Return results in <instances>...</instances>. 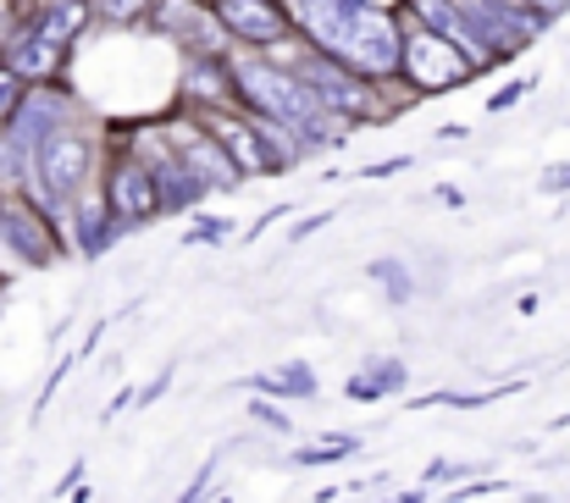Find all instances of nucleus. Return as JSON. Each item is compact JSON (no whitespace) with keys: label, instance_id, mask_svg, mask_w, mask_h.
Wrapping results in <instances>:
<instances>
[{"label":"nucleus","instance_id":"6","mask_svg":"<svg viewBox=\"0 0 570 503\" xmlns=\"http://www.w3.org/2000/svg\"><path fill=\"white\" fill-rule=\"evenodd\" d=\"M173 100H184V106H238V83H233V61H227V50L178 56Z\"/></svg>","mask_w":570,"mask_h":503},{"label":"nucleus","instance_id":"8","mask_svg":"<svg viewBox=\"0 0 570 503\" xmlns=\"http://www.w3.org/2000/svg\"><path fill=\"white\" fill-rule=\"evenodd\" d=\"M0 61H6L22 83H56V78H67L72 50H67V45H56L50 33H39L33 22H17V33L0 45Z\"/></svg>","mask_w":570,"mask_h":503},{"label":"nucleus","instance_id":"21","mask_svg":"<svg viewBox=\"0 0 570 503\" xmlns=\"http://www.w3.org/2000/svg\"><path fill=\"white\" fill-rule=\"evenodd\" d=\"M210 482H216V460H205V465L194 471V482L184 487V499H178V503H205V493H210Z\"/></svg>","mask_w":570,"mask_h":503},{"label":"nucleus","instance_id":"4","mask_svg":"<svg viewBox=\"0 0 570 503\" xmlns=\"http://www.w3.org/2000/svg\"><path fill=\"white\" fill-rule=\"evenodd\" d=\"M100 199L111 205V216H117L128 233L161 221V188H156V171H150V161H139V156L122 150V145H111V161H106V171H100Z\"/></svg>","mask_w":570,"mask_h":503},{"label":"nucleus","instance_id":"19","mask_svg":"<svg viewBox=\"0 0 570 503\" xmlns=\"http://www.w3.org/2000/svg\"><path fill=\"white\" fill-rule=\"evenodd\" d=\"M527 95H532V78H515V83H504V89H499V95L488 100V111L499 117V111H510V106H521Z\"/></svg>","mask_w":570,"mask_h":503},{"label":"nucleus","instance_id":"23","mask_svg":"<svg viewBox=\"0 0 570 503\" xmlns=\"http://www.w3.org/2000/svg\"><path fill=\"white\" fill-rule=\"evenodd\" d=\"M538 188H543V194H570V167L538 171Z\"/></svg>","mask_w":570,"mask_h":503},{"label":"nucleus","instance_id":"20","mask_svg":"<svg viewBox=\"0 0 570 503\" xmlns=\"http://www.w3.org/2000/svg\"><path fill=\"white\" fill-rule=\"evenodd\" d=\"M415 167V156H387V161H372V167H361L366 183H382V177H399V171Z\"/></svg>","mask_w":570,"mask_h":503},{"label":"nucleus","instance_id":"12","mask_svg":"<svg viewBox=\"0 0 570 503\" xmlns=\"http://www.w3.org/2000/svg\"><path fill=\"white\" fill-rule=\"evenodd\" d=\"M404 382H410L404 359H393V354H372V359L344 382V398H350V404H382V398H393Z\"/></svg>","mask_w":570,"mask_h":503},{"label":"nucleus","instance_id":"25","mask_svg":"<svg viewBox=\"0 0 570 503\" xmlns=\"http://www.w3.org/2000/svg\"><path fill=\"white\" fill-rule=\"evenodd\" d=\"M432 199H443V205H454V210H465V205H471V199H465L454 183H438V188H432Z\"/></svg>","mask_w":570,"mask_h":503},{"label":"nucleus","instance_id":"15","mask_svg":"<svg viewBox=\"0 0 570 503\" xmlns=\"http://www.w3.org/2000/svg\"><path fill=\"white\" fill-rule=\"evenodd\" d=\"M233 233H238V227H233L227 216H194V227L184 233V244H210V249H216V244H227Z\"/></svg>","mask_w":570,"mask_h":503},{"label":"nucleus","instance_id":"11","mask_svg":"<svg viewBox=\"0 0 570 503\" xmlns=\"http://www.w3.org/2000/svg\"><path fill=\"white\" fill-rule=\"evenodd\" d=\"M244 387H249V393H261V398H299V404L322 398L316 365H305V359H283V365H272V371H255Z\"/></svg>","mask_w":570,"mask_h":503},{"label":"nucleus","instance_id":"1","mask_svg":"<svg viewBox=\"0 0 570 503\" xmlns=\"http://www.w3.org/2000/svg\"><path fill=\"white\" fill-rule=\"evenodd\" d=\"M471 78H476V67H471V56H465L454 39H443V33H432V28H421V22L404 17L399 83H404L415 100H426V95H449V89H460V83H471Z\"/></svg>","mask_w":570,"mask_h":503},{"label":"nucleus","instance_id":"16","mask_svg":"<svg viewBox=\"0 0 570 503\" xmlns=\"http://www.w3.org/2000/svg\"><path fill=\"white\" fill-rule=\"evenodd\" d=\"M465 476H476V465H460V460H432V465L421 471V487L432 493V487H454V482H465Z\"/></svg>","mask_w":570,"mask_h":503},{"label":"nucleus","instance_id":"18","mask_svg":"<svg viewBox=\"0 0 570 503\" xmlns=\"http://www.w3.org/2000/svg\"><path fill=\"white\" fill-rule=\"evenodd\" d=\"M22 95H28V83H22V78H17V72L0 61V128L11 122V111L22 106Z\"/></svg>","mask_w":570,"mask_h":503},{"label":"nucleus","instance_id":"14","mask_svg":"<svg viewBox=\"0 0 570 503\" xmlns=\"http://www.w3.org/2000/svg\"><path fill=\"white\" fill-rule=\"evenodd\" d=\"M366 277L387 288V299H393V305H410V299H415V283H410V272H404V260H399V255H377V260L366 266Z\"/></svg>","mask_w":570,"mask_h":503},{"label":"nucleus","instance_id":"26","mask_svg":"<svg viewBox=\"0 0 570 503\" xmlns=\"http://www.w3.org/2000/svg\"><path fill=\"white\" fill-rule=\"evenodd\" d=\"M167 387H173V371H161V376H156V382H150V387H145V393H139L134 404H156V398H161Z\"/></svg>","mask_w":570,"mask_h":503},{"label":"nucleus","instance_id":"3","mask_svg":"<svg viewBox=\"0 0 570 503\" xmlns=\"http://www.w3.org/2000/svg\"><path fill=\"white\" fill-rule=\"evenodd\" d=\"M161 128H167V139H173V150H178V161L194 171V183L205 188V194H238L249 177L233 167V156L205 134V122L194 117L184 100H173V111H161Z\"/></svg>","mask_w":570,"mask_h":503},{"label":"nucleus","instance_id":"27","mask_svg":"<svg viewBox=\"0 0 570 503\" xmlns=\"http://www.w3.org/2000/svg\"><path fill=\"white\" fill-rule=\"evenodd\" d=\"M393 503H399V499H393Z\"/></svg>","mask_w":570,"mask_h":503},{"label":"nucleus","instance_id":"10","mask_svg":"<svg viewBox=\"0 0 570 503\" xmlns=\"http://www.w3.org/2000/svg\"><path fill=\"white\" fill-rule=\"evenodd\" d=\"M61 221L72 227V249H78L83 260H100L111 244H122V238H128V227L111 216V205H106L100 194H78V199L61 210Z\"/></svg>","mask_w":570,"mask_h":503},{"label":"nucleus","instance_id":"24","mask_svg":"<svg viewBox=\"0 0 570 503\" xmlns=\"http://www.w3.org/2000/svg\"><path fill=\"white\" fill-rule=\"evenodd\" d=\"M288 210H294V205H272V210H266V216H261V221H255V227H244V244H255V238H261V233H266V227H277V221H283V216H288Z\"/></svg>","mask_w":570,"mask_h":503},{"label":"nucleus","instance_id":"9","mask_svg":"<svg viewBox=\"0 0 570 503\" xmlns=\"http://www.w3.org/2000/svg\"><path fill=\"white\" fill-rule=\"evenodd\" d=\"M50 221H56V216L28 210L22 199H0V238H6V249H17V255L33 260V266H50V260L61 255V238L50 233Z\"/></svg>","mask_w":570,"mask_h":503},{"label":"nucleus","instance_id":"7","mask_svg":"<svg viewBox=\"0 0 570 503\" xmlns=\"http://www.w3.org/2000/svg\"><path fill=\"white\" fill-rule=\"evenodd\" d=\"M210 6H216V22L227 28V39L244 50H266L294 33L283 0H210Z\"/></svg>","mask_w":570,"mask_h":503},{"label":"nucleus","instance_id":"2","mask_svg":"<svg viewBox=\"0 0 570 503\" xmlns=\"http://www.w3.org/2000/svg\"><path fill=\"white\" fill-rule=\"evenodd\" d=\"M95 167H100V145H95V134L78 128V122H61V128L33 150V161H28V171L45 183V194H50L61 210H67L78 194L95 188Z\"/></svg>","mask_w":570,"mask_h":503},{"label":"nucleus","instance_id":"13","mask_svg":"<svg viewBox=\"0 0 570 503\" xmlns=\"http://www.w3.org/2000/svg\"><path fill=\"white\" fill-rule=\"evenodd\" d=\"M361 448H366L361 437H344V432H333V437L299 443V448H294V465H338V460H350V454H361Z\"/></svg>","mask_w":570,"mask_h":503},{"label":"nucleus","instance_id":"5","mask_svg":"<svg viewBox=\"0 0 570 503\" xmlns=\"http://www.w3.org/2000/svg\"><path fill=\"white\" fill-rule=\"evenodd\" d=\"M189 111L205 122V134L233 156V167L244 171V177H283V171H288L272 156V145H266L255 111H244V106H189Z\"/></svg>","mask_w":570,"mask_h":503},{"label":"nucleus","instance_id":"17","mask_svg":"<svg viewBox=\"0 0 570 503\" xmlns=\"http://www.w3.org/2000/svg\"><path fill=\"white\" fill-rule=\"evenodd\" d=\"M249 415H255L261 426H272L277 437H288V432H294V415H288L277 398H261V393H255V398H249Z\"/></svg>","mask_w":570,"mask_h":503},{"label":"nucleus","instance_id":"22","mask_svg":"<svg viewBox=\"0 0 570 503\" xmlns=\"http://www.w3.org/2000/svg\"><path fill=\"white\" fill-rule=\"evenodd\" d=\"M333 216H338V210H316V216H305V221H294V227H288V244H305V238H311V233H322V227H327Z\"/></svg>","mask_w":570,"mask_h":503}]
</instances>
